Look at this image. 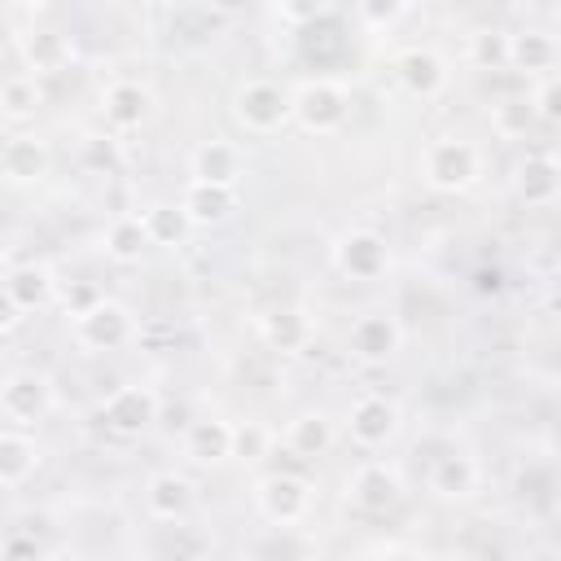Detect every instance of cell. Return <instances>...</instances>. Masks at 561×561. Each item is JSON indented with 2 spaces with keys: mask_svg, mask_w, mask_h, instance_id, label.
Listing matches in <instances>:
<instances>
[{
  "mask_svg": "<svg viewBox=\"0 0 561 561\" xmlns=\"http://www.w3.org/2000/svg\"><path fill=\"white\" fill-rule=\"evenodd\" d=\"M482 175V149L465 136H438L421 153V180L434 193H465Z\"/></svg>",
  "mask_w": 561,
  "mask_h": 561,
  "instance_id": "6da1fadb",
  "label": "cell"
},
{
  "mask_svg": "<svg viewBox=\"0 0 561 561\" xmlns=\"http://www.w3.org/2000/svg\"><path fill=\"white\" fill-rule=\"evenodd\" d=\"M289 118H298L311 136H333L351 118V92L337 79H307L298 92H289Z\"/></svg>",
  "mask_w": 561,
  "mask_h": 561,
  "instance_id": "7a4b0ae2",
  "label": "cell"
},
{
  "mask_svg": "<svg viewBox=\"0 0 561 561\" xmlns=\"http://www.w3.org/2000/svg\"><path fill=\"white\" fill-rule=\"evenodd\" d=\"M136 337V316L114 302V298H92L88 307L75 311V342L83 351H118Z\"/></svg>",
  "mask_w": 561,
  "mask_h": 561,
  "instance_id": "3957f363",
  "label": "cell"
},
{
  "mask_svg": "<svg viewBox=\"0 0 561 561\" xmlns=\"http://www.w3.org/2000/svg\"><path fill=\"white\" fill-rule=\"evenodd\" d=\"M232 118L250 131V136H272L289 123V92L272 79H245L232 92Z\"/></svg>",
  "mask_w": 561,
  "mask_h": 561,
  "instance_id": "277c9868",
  "label": "cell"
},
{
  "mask_svg": "<svg viewBox=\"0 0 561 561\" xmlns=\"http://www.w3.org/2000/svg\"><path fill=\"white\" fill-rule=\"evenodd\" d=\"M48 408H53V386H48L44 373L18 368V373H9V377L0 381V416H4L9 425L26 430V425L44 421Z\"/></svg>",
  "mask_w": 561,
  "mask_h": 561,
  "instance_id": "5b68a950",
  "label": "cell"
},
{
  "mask_svg": "<svg viewBox=\"0 0 561 561\" xmlns=\"http://www.w3.org/2000/svg\"><path fill=\"white\" fill-rule=\"evenodd\" d=\"M333 263H337V272L351 276V280H377V276H386V267H390L386 237L373 232V228H346V232L333 241Z\"/></svg>",
  "mask_w": 561,
  "mask_h": 561,
  "instance_id": "8992f818",
  "label": "cell"
},
{
  "mask_svg": "<svg viewBox=\"0 0 561 561\" xmlns=\"http://www.w3.org/2000/svg\"><path fill=\"white\" fill-rule=\"evenodd\" d=\"M254 504L272 526H298L311 508V482L298 473H267L254 491Z\"/></svg>",
  "mask_w": 561,
  "mask_h": 561,
  "instance_id": "52a82bcc",
  "label": "cell"
},
{
  "mask_svg": "<svg viewBox=\"0 0 561 561\" xmlns=\"http://www.w3.org/2000/svg\"><path fill=\"white\" fill-rule=\"evenodd\" d=\"M399 425H403V412H399V403L394 399H386V394H364V399H355L351 403V412H346V434H351V443H359V447H386L394 434H399Z\"/></svg>",
  "mask_w": 561,
  "mask_h": 561,
  "instance_id": "ba28073f",
  "label": "cell"
},
{
  "mask_svg": "<svg viewBox=\"0 0 561 561\" xmlns=\"http://www.w3.org/2000/svg\"><path fill=\"white\" fill-rule=\"evenodd\" d=\"M158 394L149 390V386H118V390H110L105 399H101V416H105V425L114 430V434H123V438H136V434H145L153 421H158Z\"/></svg>",
  "mask_w": 561,
  "mask_h": 561,
  "instance_id": "9c48e42d",
  "label": "cell"
},
{
  "mask_svg": "<svg viewBox=\"0 0 561 561\" xmlns=\"http://www.w3.org/2000/svg\"><path fill=\"white\" fill-rule=\"evenodd\" d=\"M346 491H351V504L355 508H364V513H390L403 500V478L386 460H364L351 473V486Z\"/></svg>",
  "mask_w": 561,
  "mask_h": 561,
  "instance_id": "30bf717a",
  "label": "cell"
},
{
  "mask_svg": "<svg viewBox=\"0 0 561 561\" xmlns=\"http://www.w3.org/2000/svg\"><path fill=\"white\" fill-rule=\"evenodd\" d=\"M346 346H351V355L364 359V364H386V359L399 355V346H403V329H399L394 316H386V311H368V316H359V320L351 324Z\"/></svg>",
  "mask_w": 561,
  "mask_h": 561,
  "instance_id": "8fae6325",
  "label": "cell"
},
{
  "mask_svg": "<svg viewBox=\"0 0 561 561\" xmlns=\"http://www.w3.org/2000/svg\"><path fill=\"white\" fill-rule=\"evenodd\" d=\"M101 110H105V123L114 131H136L153 118V92L136 79H114L105 92H101Z\"/></svg>",
  "mask_w": 561,
  "mask_h": 561,
  "instance_id": "7c38bea8",
  "label": "cell"
},
{
  "mask_svg": "<svg viewBox=\"0 0 561 561\" xmlns=\"http://www.w3.org/2000/svg\"><path fill=\"white\" fill-rule=\"evenodd\" d=\"M39 175H48V145L39 136H31V131L0 136V180L35 184Z\"/></svg>",
  "mask_w": 561,
  "mask_h": 561,
  "instance_id": "4fadbf2b",
  "label": "cell"
},
{
  "mask_svg": "<svg viewBox=\"0 0 561 561\" xmlns=\"http://www.w3.org/2000/svg\"><path fill=\"white\" fill-rule=\"evenodd\" d=\"M180 210L188 215L193 228H215L237 210V184H210V180H188Z\"/></svg>",
  "mask_w": 561,
  "mask_h": 561,
  "instance_id": "5bb4252c",
  "label": "cell"
},
{
  "mask_svg": "<svg viewBox=\"0 0 561 561\" xmlns=\"http://www.w3.org/2000/svg\"><path fill=\"white\" fill-rule=\"evenodd\" d=\"M259 337L267 351H280V355H294V351H307L311 337H316V324L302 307H272L263 320H259Z\"/></svg>",
  "mask_w": 561,
  "mask_h": 561,
  "instance_id": "9a60e30c",
  "label": "cell"
},
{
  "mask_svg": "<svg viewBox=\"0 0 561 561\" xmlns=\"http://www.w3.org/2000/svg\"><path fill=\"white\" fill-rule=\"evenodd\" d=\"M197 491H193V478L188 473H175V469H158L149 482H145V508L158 517V522H180L188 517Z\"/></svg>",
  "mask_w": 561,
  "mask_h": 561,
  "instance_id": "2e32d148",
  "label": "cell"
},
{
  "mask_svg": "<svg viewBox=\"0 0 561 561\" xmlns=\"http://www.w3.org/2000/svg\"><path fill=\"white\" fill-rule=\"evenodd\" d=\"M184 456L193 465H224L232 456V421L224 416H197L184 425Z\"/></svg>",
  "mask_w": 561,
  "mask_h": 561,
  "instance_id": "e0dca14e",
  "label": "cell"
},
{
  "mask_svg": "<svg viewBox=\"0 0 561 561\" xmlns=\"http://www.w3.org/2000/svg\"><path fill=\"white\" fill-rule=\"evenodd\" d=\"M425 482H430V491L443 495V500H465V495L478 491V460L465 456V451H456V447H451V451H438V456L430 460Z\"/></svg>",
  "mask_w": 561,
  "mask_h": 561,
  "instance_id": "ac0fdd59",
  "label": "cell"
},
{
  "mask_svg": "<svg viewBox=\"0 0 561 561\" xmlns=\"http://www.w3.org/2000/svg\"><path fill=\"white\" fill-rule=\"evenodd\" d=\"M193 180H210V184H237L241 180V171H245V153L232 145V140H224V136H215V140H202L197 149H193Z\"/></svg>",
  "mask_w": 561,
  "mask_h": 561,
  "instance_id": "d6986e66",
  "label": "cell"
},
{
  "mask_svg": "<svg viewBox=\"0 0 561 561\" xmlns=\"http://www.w3.org/2000/svg\"><path fill=\"white\" fill-rule=\"evenodd\" d=\"M394 70H399L403 88H408L412 96H421V101H430V96H438V92L447 88V66H443V57L430 53V48H408Z\"/></svg>",
  "mask_w": 561,
  "mask_h": 561,
  "instance_id": "ffe728a7",
  "label": "cell"
},
{
  "mask_svg": "<svg viewBox=\"0 0 561 561\" xmlns=\"http://www.w3.org/2000/svg\"><path fill=\"white\" fill-rule=\"evenodd\" d=\"M557 66V39L548 31H517L508 35V70L517 75H552Z\"/></svg>",
  "mask_w": 561,
  "mask_h": 561,
  "instance_id": "44dd1931",
  "label": "cell"
},
{
  "mask_svg": "<svg viewBox=\"0 0 561 561\" xmlns=\"http://www.w3.org/2000/svg\"><path fill=\"white\" fill-rule=\"evenodd\" d=\"M557 188H561V171H557V158L552 153H530L517 171V193L526 206H552L557 202Z\"/></svg>",
  "mask_w": 561,
  "mask_h": 561,
  "instance_id": "7402d4cb",
  "label": "cell"
},
{
  "mask_svg": "<svg viewBox=\"0 0 561 561\" xmlns=\"http://www.w3.org/2000/svg\"><path fill=\"white\" fill-rule=\"evenodd\" d=\"M333 438H337V430H333V421H329L324 412H302V416H294L289 430H285V447H289L298 460L324 456V451L333 447Z\"/></svg>",
  "mask_w": 561,
  "mask_h": 561,
  "instance_id": "603a6c76",
  "label": "cell"
},
{
  "mask_svg": "<svg viewBox=\"0 0 561 561\" xmlns=\"http://www.w3.org/2000/svg\"><path fill=\"white\" fill-rule=\"evenodd\" d=\"M39 465V447L13 425L0 430V486H22Z\"/></svg>",
  "mask_w": 561,
  "mask_h": 561,
  "instance_id": "cb8c5ba5",
  "label": "cell"
},
{
  "mask_svg": "<svg viewBox=\"0 0 561 561\" xmlns=\"http://www.w3.org/2000/svg\"><path fill=\"white\" fill-rule=\"evenodd\" d=\"M145 250H149L145 219H140V215H131V210L114 215V219H110V228H105V254H110L114 263H140V254H145Z\"/></svg>",
  "mask_w": 561,
  "mask_h": 561,
  "instance_id": "d4e9b609",
  "label": "cell"
},
{
  "mask_svg": "<svg viewBox=\"0 0 561 561\" xmlns=\"http://www.w3.org/2000/svg\"><path fill=\"white\" fill-rule=\"evenodd\" d=\"M22 57H26L31 75H57L70 61V39L57 35V31H31L26 44H22Z\"/></svg>",
  "mask_w": 561,
  "mask_h": 561,
  "instance_id": "484cf974",
  "label": "cell"
},
{
  "mask_svg": "<svg viewBox=\"0 0 561 561\" xmlns=\"http://www.w3.org/2000/svg\"><path fill=\"white\" fill-rule=\"evenodd\" d=\"M4 289L13 294V302H18L22 311H35V307L48 302V294H53V276H48L44 263H22V267H9Z\"/></svg>",
  "mask_w": 561,
  "mask_h": 561,
  "instance_id": "4316f807",
  "label": "cell"
},
{
  "mask_svg": "<svg viewBox=\"0 0 561 561\" xmlns=\"http://www.w3.org/2000/svg\"><path fill=\"white\" fill-rule=\"evenodd\" d=\"M140 219H145L149 245H180L188 237V228H193L188 215L180 206H171V202H153L149 210H140Z\"/></svg>",
  "mask_w": 561,
  "mask_h": 561,
  "instance_id": "83f0119b",
  "label": "cell"
},
{
  "mask_svg": "<svg viewBox=\"0 0 561 561\" xmlns=\"http://www.w3.org/2000/svg\"><path fill=\"white\" fill-rule=\"evenodd\" d=\"M530 123H535V105H530V96H508V101H500V105L491 110V127H495V136H504V140L526 136Z\"/></svg>",
  "mask_w": 561,
  "mask_h": 561,
  "instance_id": "f1b7e54d",
  "label": "cell"
},
{
  "mask_svg": "<svg viewBox=\"0 0 561 561\" xmlns=\"http://www.w3.org/2000/svg\"><path fill=\"white\" fill-rule=\"evenodd\" d=\"M469 61L478 70H508V35L504 31H478V35H469Z\"/></svg>",
  "mask_w": 561,
  "mask_h": 561,
  "instance_id": "f546056e",
  "label": "cell"
},
{
  "mask_svg": "<svg viewBox=\"0 0 561 561\" xmlns=\"http://www.w3.org/2000/svg\"><path fill=\"white\" fill-rule=\"evenodd\" d=\"M0 101L9 110V123L13 118H31L39 110V88H35V75H13L0 83Z\"/></svg>",
  "mask_w": 561,
  "mask_h": 561,
  "instance_id": "4dcf8cb0",
  "label": "cell"
},
{
  "mask_svg": "<svg viewBox=\"0 0 561 561\" xmlns=\"http://www.w3.org/2000/svg\"><path fill=\"white\" fill-rule=\"evenodd\" d=\"M267 443H272V434L263 430V425H232V456H241V460H259V456H267Z\"/></svg>",
  "mask_w": 561,
  "mask_h": 561,
  "instance_id": "1f68e13d",
  "label": "cell"
},
{
  "mask_svg": "<svg viewBox=\"0 0 561 561\" xmlns=\"http://www.w3.org/2000/svg\"><path fill=\"white\" fill-rule=\"evenodd\" d=\"M355 9H359V18H364V26L386 31V26H394V22L403 18L408 0H355Z\"/></svg>",
  "mask_w": 561,
  "mask_h": 561,
  "instance_id": "d6a6232c",
  "label": "cell"
},
{
  "mask_svg": "<svg viewBox=\"0 0 561 561\" xmlns=\"http://www.w3.org/2000/svg\"><path fill=\"white\" fill-rule=\"evenodd\" d=\"M83 162L92 167V171H114L118 167V145H114V136H88L83 140Z\"/></svg>",
  "mask_w": 561,
  "mask_h": 561,
  "instance_id": "836d02e7",
  "label": "cell"
},
{
  "mask_svg": "<svg viewBox=\"0 0 561 561\" xmlns=\"http://www.w3.org/2000/svg\"><path fill=\"white\" fill-rule=\"evenodd\" d=\"M530 105H535V118L557 123V114H561V105H557V75H539V88H535Z\"/></svg>",
  "mask_w": 561,
  "mask_h": 561,
  "instance_id": "e575fe53",
  "label": "cell"
},
{
  "mask_svg": "<svg viewBox=\"0 0 561 561\" xmlns=\"http://www.w3.org/2000/svg\"><path fill=\"white\" fill-rule=\"evenodd\" d=\"M276 4H280V18L294 26H307L329 9V0H276Z\"/></svg>",
  "mask_w": 561,
  "mask_h": 561,
  "instance_id": "d590c367",
  "label": "cell"
},
{
  "mask_svg": "<svg viewBox=\"0 0 561 561\" xmlns=\"http://www.w3.org/2000/svg\"><path fill=\"white\" fill-rule=\"evenodd\" d=\"M26 311L13 302V294L0 285V333H9V329H18V320H22Z\"/></svg>",
  "mask_w": 561,
  "mask_h": 561,
  "instance_id": "8d00e7d4",
  "label": "cell"
},
{
  "mask_svg": "<svg viewBox=\"0 0 561 561\" xmlns=\"http://www.w3.org/2000/svg\"><path fill=\"white\" fill-rule=\"evenodd\" d=\"M0 552H4V557H35L39 543H35V539H22V535H4V539H0Z\"/></svg>",
  "mask_w": 561,
  "mask_h": 561,
  "instance_id": "74e56055",
  "label": "cell"
},
{
  "mask_svg": "<svg viewBox=\"0 0 561 561\" xmlns=\"http://www.w3.org/2000/svg\"><path fill=\"white\" fill-rule=\"evenodd\" d=\"M215 9H224V13H232V9H241V0H210Z\"/></svg>",
  "mask_w": 561,
  "mask_h": 561,
  "instance_id": "f35d334b",
  "label": "cell"
},
{
  "mask_svg": "<svg viewBox=\"0 0 561 561\" xmlns=\"http://www.w3.org/2000/svg\"><path fill=\"white\" fill-rule=\"evenodd\" d=\"M4 44H9V22L0 18V53H4Z\"/></svg>",
  "mask_w": 561,
  "mask_h": 561,
  "instance_id": "ab89813d",
  "label": "cell"
},
{
  "mask_svg": "<svg viewBox=\"0 0 561 561\" xmlns=\"http://www.w3.org/2000/svg\"><path fill=\"white\" fill-rule=\"evenodd\" d=\"M4 127H9V110H4V101H0V136H4Z\"/></svg>",
  "mask_w": 561,
  "mask_h": 561,
  "instance_id": "60d3db41",
  "label": "cell"
},
{
  "mask_svg": "<svg viewBox=\"0 0 561 561\" xmlns=\"http://www.w3.org/2000/svg\"><path fill=\"white\" fill-rule=\"evenodd\" d=\"M4 276H9V263H4V254H0V285H4Z\"/></svg>",
  "mask_w": 561,
  "mask_h": 561,
  "instance_id": "b9f144b4",
  "label": "cell"
}]
</instances>
